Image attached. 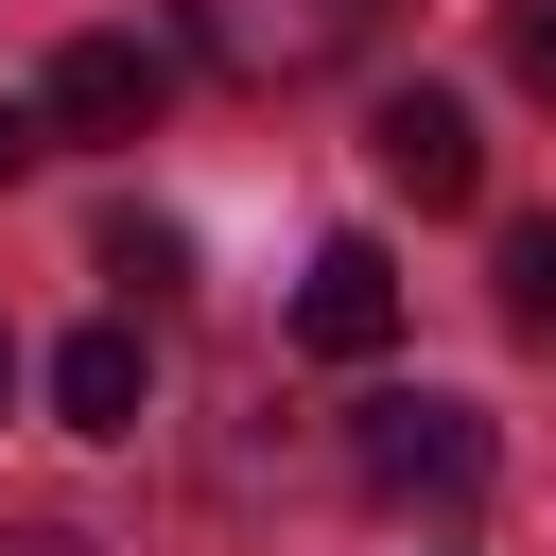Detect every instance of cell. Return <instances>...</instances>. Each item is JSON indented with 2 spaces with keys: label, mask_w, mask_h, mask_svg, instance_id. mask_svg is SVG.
<instances>
[{
  "label": "cell",
  "mask_w": 556,
  "mask_h": 556,
  "mask_svg": "<svg viewBox=\"0 0 556 556\" xmlns=\"http://www.w3.org/2000/svg\"><path fill=\"white\" fill-rule=\"evenodd\" d=\"M0 556H87V539H52V521H0Z\"/></svg>",
  "instance_id": "11"
},
{
  "label": "cell",
  "mask_w": 556,
  "mask_h": 556,
  "mask_svg": "<svg viewBox=\"0 0 556 556\" xmlns=\"http://www.w3.org/2000/svg\"><path fill=\"white\" fill-rule=\"evenodd\" d=\"M295 348H313V365H382V348H400V261H382V243H313Z\"/></svg>",
  "instance_id": "4"
},
{
  "label": "cell",
  "mask_w": 556,
  "mask_h": 556,
  "mask_svg": "<svg viewBox=\"0 0 556 556\" xmlns=\"http://www.w3.org/2000/svg\"><path fill=\"white\" fill-rule=\"evenodd\" d=\"M365 156H382V191H417V208H469V191H486V139H469L452 87H400V104L365 122Z\"/></svg>",
  "instance_id": "5"
},
{
  "label": "cell",
  "mask_w": 556,
  "mask_h": 556,
  "mask_svg": "<svg viewBox=\"0 0 556 556\" xmlns=\"http://www.w3.org/2000/svg\"><path fill=\"white\" fill-rule=\"evenodd\" d=\"M35 104H52L70 139H156V104H174V52H156V35H70Z\"/></svg>",
  "instance_id": "3"
},
{
  "label": "cell",
  "mask_w": 556,
  "mask_h": 556,
  "mask_svg": "<svg viewBox=\"0 0 556 556\" xmlns=\"http://www.w3.org/2000/svg\"><path fill=\"white\" fill-rule=\"evenodd\" d=\"M348 469H365V504H469L486 486V417L469 400H365Z\"/></svg>",
  "instance_id": "2"
},
{
  "label": "cell",
  "mask_w": 556,
  "mask_h": 556,
  "mask_svg": "<svg viewBox=\"0 0 556 556\" xmlns=\"http://www.w3.org/2000/svg\"><path fill=\"white\" fill-rule=\"evenodd\" d=\"M504 330L556 348V226H504Z\"/></svg>",
  "instance_id": "8"
},
{
  "label": "cell",
  "mask_w": 556,
  "mask_h": 556,
  "mask_svg": "<svg viewBox=\"0 0 556 556\" xmlns=\"http://www.w3.org/2000/svg\"><path fill=\"white\" fill-rule=\"evenodd\" d=\"M0 382H17V348H0Z\"/></svg>",
  "instance_id": "12"
},
{
  "label": "cell",
  "mask_w": 556,
  "mask_h": 556,
  "mask_svg": "<svg viewBox=\"0 0 556 556\" xmlns=\"http://www.w3.org/2000/svg\"><path fill=\"white\" fill-rule=\"evenodd\" d=\"M104 278H122L139 313H174V295H191V226H156V208H104Z\"/></svg>",
  "instance_id": "7"
},
{
  "label": "cell",
  "mask_w": 556,
  "mask_h": 556,
  "mask_svg": "<svg viewBox=\"0 0 556 556\" xmlns=\"http://www.w3.org/2000/svg\"><path fill=\"white\" fill-rule=\"evenodd\" d=\"M35 139H52V104H0V174H17V156H35Z\"/></svg>",
  "instance_id": "10"
},
{
  "label": "cell",
  "mask_w": 556,
  "mask_h": 556,
  "mask_svg": "<svg viewBox=\"0 0 556 556\" xmlns=\"http://www.w3.org/2000/svg\"><path fill=\"white\" fill-rule=\"evenodd\" d=\"M139 400H156V348H139V313H87V330L52 348V417H70V434H139Z\"/></svg>",
  "instance_id": "6"
},
{
  "label": "cell",
  "mask_w": 556,
  "mask_h": 556,
  "mask_svg": "<svg viewBox=\"0 0 556 556\" xmlns=\"http://www.w3.org/2000/svg\"><path fill=\"white\" fill-rule=\"evenodd\" d=\"M174 17H191V52L226 87H313V70H348L382 35V0H174Z\"/></svg>",
  "instance_id": "1"
},
{
  "label": "cell",
  "mask_w": 556,
  "mask_h": 556,
  "mask_svg": "<svg viewBox=\"0 0 556 556\" xmlns=\"http://www.w3.org/2000/svg\"><path fill=\"white\" fill-rule=\"evenodd\" d=\"M504 70H521V87L556 104V0H504Z\"/></svg>",
  "instance_id": "9"
}]
</instances>
